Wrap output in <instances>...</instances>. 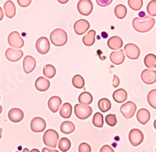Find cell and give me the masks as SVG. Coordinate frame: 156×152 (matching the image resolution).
<instances>
[{
	"label": "cell",
	"mask_w": 156,
	"mask_h": 152,
	"mask_svg": "<svg viewBox=\"0 0 156 152\" xmlns=\"http://www.w3.org/2000/svg\"><path fill=\"white\" fill-rule=\"evenodd\" d=\"M154 23H155V19L151 16L136 17L133 19L132 22L133 29L138 33H147L153 28Z\"/></svg>",
	"instance_id": "obj_1"
},
{
	"label": "cell",
	"mask_w": 156,
	"mask_h": 152,
	"mask_svg": "<svg viewBox=\"0 0 156 152\" xmlns=\"http://www.w3.org/2000/svg\"><path fill=\"white\" fill-rule=\"evenodd\" d=\"M50 40L53 45L58 47L63 46L67 42V34L62 28L55 29L50 34Z\"/></svg>",
	"instance_id": "obj_2"
},
{
	"label": "cell",
	"mask_w": 156,
	"mask_h": 152,
	"mask_svg": "<svg viewBox=\"0 0 156 152\" xmlns=\"http://www.w3.org/2000/svg\"><path fill=\"white\" fill-rule=\"evenodd\" d=\"M58 140V134L56 131L52 129H49L43 136V142L47 147H49L51 148H55L56 147Z\"/></svg>",
	"instance_id": "obj_3"
},
{
	"label": "cell",
	"mask_w": 156,
	"mask_h": 152,
	"mask_svg": "<svg viewBox=\"0 0 156 152\" xmlns=\"http://www.w3.org/2000/svg\"><path fill=\"white\" fill-rule=\"evenodd\" d=\"M74 112L79 119L84 120L90 116L92 113V108L87 104H77L74 107Z\"/></svg>",
	"instance_id": "obj_4"
},
{
	"label": "cell",
	"mask_w": 156,
	"mask_h": 152,
	"mask_svg": "<svg viewBox=\"0 0 156 152\" xmlns=\"http://www.w3.org/2000/svg\"><path fill=\"white\" fill-rule=\"evenodd\" d=\"M8 43L12 48L19 49L24 45V41L17 31H12L9 34L8 36Z\"/></svg>",
	"instance_id": "obj_5"
},
{
	"label": "cell",
	"mask_w": 156,
	"mask_h": 152,
	"mask_svg": "<svg viewBox=\"0 0 156 152\" xmlns=\"http://www.w3.org/2000/svg\"><path fill=\"white\" fill-rule=\"evenodd\" d=\"M129 140L133 147H137L144 140V134L138 129H132L129 133Z\"/></svg>",
	"instance_id": "obj_6"
},
{
	"label": "cell",
	"mask_w": 156,
	"mask_h": 152,
	"mask_svg": "<svg viewBox=\"0 0 156 152\" xmlns=\"http://www.w3.org/2000/svg\"><path fill=\"white\" fill-rule=\"evenodd\" d=\"M136 106L133 101H127L125 104H122L120 107V111L122 115L125 117L126 119H129L134 115L136 112Z\"/></svg>",
	"instance_id": "obj_7"
},
{
	"label": "cell",
	"mask_w": 156,
	"mask_h": 152,
	"mask_svg": "<svg viewBox=\"0 0 156 152\" xmlns=\"http://www.w3.org/2000/svg\"><path fill=\"white\" fill-rule=\"evenodd\" d=\"M77 10L83 16H89L93 10V3L90 0H80L77 3Z\"/></svg>",
	"instance_id": "obj_8"
},
{
	"label": "cell",
	"mask_w": 156,
	"mask_h": 152,
	"mask_svg": "<svg viewBox=\"0 0 156 152\" xmlns=\"http://www.w3.org/2000/svg\"><path fill=\"white\" fill-rule=\"evenodd\" d=\"M124 52L130 59H137L140 55L139 47L133 43H128L124 47Z\"/></svg>",
	"instance_id": "obj_9"
},
{
	"label": "cell",
	"mask_w": 156,
	"mask_h": 152,
	"mask_svg": "<svg viewBox=\"0 0 156 152\" xmlns=\"http://www.w3.org/2000/svg\"><path fill=\"white\" fill-rule=\"evenodd\" d=\"M35 47L37 51L41 55H45L50 49V43L48 39L45 37H39L36 41Z\"/></svg>",
	"instance_id": "obj_10"
},
{
	"label": "cell",
	"mask_w": 156,
	"mask_h": 152,
	"mask_svg": "<svg viewBox=\"0 0 156 152\" xmlns=\"http://www.w3.org/2000/svg\"><path fill=\"white\" fill-rule=\"evenodd\" d=\"M5 58L9 62H17L23 56V52L19 48H9L5 51Z\"/></svg>",
	"instance_id": "obj_11"
},
{
	"label": "cell",
	"mask_w": 156,
	"mask_h": 152,
	"mask_svg": "<svg viewBox=\"0 0 156 152\" xmlns=\"http://www.w3.org/2000/svg\"><path fill=\"white\" fill-rule=\"evenodd\" d=\"M46 128V122L41 117H34L30 122V129L34 133H41Z\"/></svg>",
	"instance_id": "obj_12"
},
{
	"label": "cell",
	"mask_w": 156,
	"mask_h": 152,
	"mask_svg": "<svg viewBox=\"0 0 156 152\" xmlns=\"http://www.w3.org/2000/svg\"><path fill=\"white\" fill-rule=\"evenodd\" d=\"M140 78L146 84H153L156 82V71L151 69H144L140 74Z\"/></svg>",
	"instance_id": "obj_13"
},
{
	"label": "cell",
	"mask_w": 156,
	"mask_h": 152,
	"mask_svg": "<svg viewBox=\"0 0 156 152\" xmlns=\"http://www.w3.org/2000/svg\"><path fill=\"white\" fill-rule=\"evenodd\" d=\"M90 27V23L87 20L84 19H80L74 23L73 28L74 31L78 35H82L87 31Z\"/></svg>",
	"instance_id": "obj_14"
},
{
	"label": "cell",
	"mask_w": 156,
	"mask_h": 152,
	"mask_svg": "<svg viewBox=\"0 0 156 152\" xmlns=\"http://www.w3.org/2000/svg\"><path fill=\"white\" fill-rule=\"evenodd\" d=\"M36 66V60L34 57H32L31 55H27L25 56L23 61V70L26 73H30L33 72Z\"/></svg>",
	"instance_id": "obj_15"
},
{
	"label": "cell",
	"mask_w": 156,
	"mask_h": 152,
	"mask_svg": "<svg viewBox=\"0 0 156 152\" xmlns=\"http://www.w3.org/2000/svg\"><path fill=\"white\" fill-rule=\"evenodd\" d=\"M24 116L23 111L20 108H12L8 112V117L9 120L12 122H19L22 120Z\"/></svg>",
	"instance_id": "obj_16"
},
{
	"label": "cell",
	"mask_w": 156,
	"mask_h": 152,
	"mask_svg": "<svg viewBox=\"0 0 156 152\" xmlns=\"http://www.w3.org/2000/svg\"><path fill=\"white\" fill-rule=\"evenodd\" d=\"M109 58L111 62L115 65H120L125 60L124 51H122V49H119L112 51V53L110 54Z\"/></svg>",
	"instance_id": "obj_17"
},
{
	"label": "cell",
	"mask_w": 156,
	"mask_h": 152,
	"mask_svg": "<svg viewBox=\"0 0 156 152\" xmlns=\"http://www.w3.org/2000/svg\"><path fill=\"white\" fill-rule=\"evenodd\" d=\"M62 104V99L58 96H52L49 98L48 101V106L50 111L53 113H55L60 108Z\"/></svg>",
	"instance_id": "obj_18"
},
{
	"label": "cell",
	"mask_w": 156,
	"mask_h": 152,
	"mask_svg": "<svg viewBox=\"0 0 156 152\" xmlns=\"http://www.w3.org/2000/svg\"><path fill=\"white\" fill-rule=\"evenodd\" d=\"M150 118H151L150 111L146 108H140L136 112V119L142 125L147 124V122L150 120Z\"/></svg>",
	"instance_id": "obj_19"
},
{
	"label": "cell",
	"mask_w": 156,
	"mask_h": 152,
	"mask_svg": "<svg viewBox=\"0 0 156 152\" xmlns=\"http://www.w3.org/2000/svg\"><path fill=\"white\" fill-rule=\"evenodd\" d=\"M34 85H35V88L38 91H46L50 87V82L47 78L43 77V76H39L36 80Z\"/></svg>",
	"instance_id": "obj_20"
},
{
	"label": "cell",
	"mask_w": 156,
	"mask_h": 152,
	"mask_svg": "<svg viewBox=\"0 0 156 152\" xmlns=\"http://www.w3.org/2000/svg\"><path fill=\"white\" fill-rule=\"evenodd\" d=\"M123 41L119 36H113L108 40V46L110 49L119 50L122 48Z\"/></svg>",
	"instance_id": "obj_21"
},
{
	"label": "cell",
	"mask_w": 156,
	"mask_h": 152,
	"mask_svg": "<svg viewBox=\"0 0 156 152\" xmlns=\"http://www.w3.org/2000/svg\"><path fill=\"white\" fill-rule=\"evenodd\" d=\"M3 9L5 16L9 18V19L14 17L15 15H16V6H15V4L11 0H8L5 2Z\"/></svg>",
	"instance_id": "obj_22"
},
{
	"label": "cell",
	"mask_w": 156,
	"mask_h": 152,
	"mask_svg": "<svg viewBox=\"0 0 156 152\" xmlns=\"http://www.w3.org/2000/svg\"><path fill=\"white\" fill-rule=\"evenodd\" d=\"M112 97H113L114 101H116L117 103L124 102L127 99V92L126 91V90L122 88L117 89L116 90L113 92Z\"/></svg>",
	"instance_id": "obj_23"
},
{
	"label": "cell",
	"mask_w": 156,
	"mask_h": 152,
	"mask_svg": "<svg viewBox=\"0 0 156 152\" xmlns=\"http://www.w3.org/2000/svg\"><path fill=\"white\" fill-rule=\"evenodd\" d=\"M96 32L94 30H90L83 37V43L86 46H92L95 41Z\"/></svg>",
	"instance_id": "obj_24"
},
{
	"label": "cell",
	"mask_w": 156,
	"mask_h": 152,
	"mask_svg": "<svg viewBox=\"0 0 156 152\" xmlns=\"http://www.w3.org/2000/svg\"><path fill=\"white\" fill-rule=\"evenodd\" d=\"M59 115L64 118H70L72 115V105L69 103L66 102L62 105L59 110Z\"/></svg>",
	"instance_id": "obj_25"
},
{
	"label": "cell",
	"mask_w": 156,
	"mask_h": 152,
	"mask_svg": "<svg viewBox=\"0 0 156 152\" xmlns=\"http://www.w3.org/2000/svg\"><path fill=\"white\" fill-rule=\"evenodd\" d=\"M75 130V125L70 121H65L60 125V131L64 134H70Z\"/></svg>",
	"instance_id": "obj_26"
},
{
	"label": "cell",
	"mask_w": 156,
	"mask_h": 152,
	"mask_svg": "<svg viewBox=\"0 0 156 152\" xmlns=\"http://www.w3.org/2000/svg\"><path fill=\"white\" fill-rule=\"evenodd\" d=\"M114 13L118 19H122L126 17V14H127V9L124 5L119 4L114 9Z\"/></svg>",
	"instance_id": "obj_27"
},
{
	"label": "cell",
	"mask_w": 156,
	"mask_h": 152,
	"mask_svg": "<svg viewBox=\"0 0 156 152\" xmlns=\"http://www.w3.org/2000/svg\"><path fill=\"white\" fill-rule=\"evenodd\" d=\"M93 97L90 93L89 92H83L78 97V101L80 104H87L89 105L90 103L92 102Z\"/></svg>",
	"instance_id": "obj_28"
},
{
	"label": "cell",
	"mask_w": 156,
	"mask_h": 152,
	"mask_svg": "<svg viewBox=\"0 0 156 152\" xmlns=\"http://www.w3.org/2000/svg\"><path fill=\"white\" fill-rule=\"evenodd\" d=\"M144 65L148 69H154L156 67V55L154 54H147L144 58Z\"/></svg>",
	"instance_id": "obj_29"
},
{
	"label": "cell",
	"mask_w": 156,
	"mask_h": 152,
	"mask_svg": "<svg viewBox=\"0 0 156 152\" xmlns=\"http://www.w3.org/2000/svg\"><path fill=\"white\" fill-rule=\"evenodd\" d=\"M58 147L61 151L62 152L68 151L71 147L70 140L66 137L61 138L58 143Z\"/></svg>",
	"instance_id": "obj_30"
},
{
	"label": "cell",
	"mask_w": 156,
	"mask_h": 152,
	"mask_svg": "<svg viewBox=\"0 0 156 152\" xmlns=\"http://www.w3.org/2000/svg\"><path fill=\"white\" fill-rule=\"evenodd\" d=\"M98 106L101 112H107L111 108V102L108 98H101L98 102Z\"/></svg>",
	"instance_id": "obj_31"
},
{
	"label": "cell",
	"mask_w": 156,
	"mask_h": 152,
	"mask_svg": "<svg viewBox=\"0 0 156 152\" xmlns=\"http://www.w3.org/2000/svg\"><path fill=\"white\" fill-rule=\"evenodd\" d=\"M56 73L55 68L51 64H47L43 68V74L46 78H53Z\"/></svg>",
	"instance_id": "obj_32"
},
{
	"label": "cell",
	"mask_w": 156,
	"mask_h": 152,
	"mask_svg": "<svg viewBox=\"0 0 156 152\" xmlns=\"http://www.w3.org/2000/svg\"><path fill=\"white\" fill-rule=\"evenodd\" d=\"M72 83H73V87H76V88L81 89L84 87L85 82H84V79L83 78V76L79 74H76L72 79Z\"/></svg>",
	"instance_id": "obj_33"
},
{
	"label": "cell",
	"mask_w": 156,
	"mask_h": 152,
	"mask_svg": "<svg viewBox=\"0 0 156 152\" xmlns=\"http://www.w3.org/2000/svg\"><path fill=\"white\" fill-rule=\"evenodd\" d=\"M92 123L96 127H103V125H104V118H103V115L101 112H96L94 114L92 119Z\"/></svg>",
	"instance_id": "obj_34"
},
{
	"label": "cell",
	"mask_w": 156,
	"mask_h": 152,
	"mask_svg": "<svg viewBox=\"0 0 156 152\" xmlns=\"http://www.w3.org/2000/svg\"><path fill=\"white\" fill-rule=\"evenodd\" d=\"M147 100L151 108L156 109V89L150 90L147 94Z\"/></svg>",
	"instance_id": "obj_35"
},
{
	"label": "cell",
	"mask_w": 156,
	"mask_h": 152,
	"mask_svg": "<svg viewBox=\"0 0 156 152\" xmlns=\"http://www.w3.org/2000/svg\"><path fill=\"white\" fill-rule=\"evenodd\" d=\"M128 5L133 10L138 11L143 6V0H128Z\"/></svg>",
	"instance_id": "obj_36"
},
{
	"label": "cell",
	"mask_w": 156,
	"mask_h": 152,
	"mask_svg": "<svg viewBox=\"0 0 156 152\" xmlns=\"http://www.w3.org/2000/svg\"><path fill=\"white\" fill-rule=\"evenodd\" d=\"M147 12L151 16H156V0H151L147 5Z\"/></svg>",
	"instance_id": "obj_37"
},
{
	"label": "cell",
	"mask_w": 156,
	"mask_h": 152,
	"mask_svg": "<svg viewBox=\"0 0 156 152\" xmlns=\"http://www.w3.org/2000/svg\"><path fill=\"white\" fill-rule=\"evenodd\" d=\"M105 121L109 126H115L117 123L116 116L115 114H109L105 117Z\"/></svg>",
	"instance_id": "obj_38"
},
{
	"label": "cell",
	"mask_w": 156,
	"mask_h": 152,
	"mask_svg": "<svg viewBox=\"0 0 156 152\" xmlns=\"http://www.w3.org/2000/svg\"><path fill=\"white\" fill-rule=\"evenodd\" d=\"M79 152H91V147L87 143H81L78 147Z\"/></svg>",
	"instance_id": "obj_39"
},
{
	"label": "cell",
	"mask_w": 156,
	"mask_h": 152,
	"mask_svg": "<svg viewBox=\"0 0 156 152\" xmlns=\"http://www.w3.org/2000/svg\"><path fill=\"white\" fill-rule=\"evenodd\" d=\"M112 0H96V2L101 7H105L112 3Z\"/></svg>",
	"instance_id": "obj_40"
},
{
	"label": "cell",
	"mask_w": 156,
	"mask_h": 152,
	"mask_svg": "<svg viewBox=\"0 0 156 152\" xmlns=\"http://www.w3.org/2000/svg\"><path fill=\"white\" fill-rule=\"evenodd\" d=\"M31 2L32 0H17V3L19 4L20 6H21L23 8L29 6L30 3H31Z\"/></svg>",
	"instance_id": "obj_41"
},
{
	"label": "cell",
	"mask_w": 156,
	"mask_h": 152,
	"mask_svg": "<svg viewBox=\"0 0 156 152\" xmlns=\"http://www.w3.org/2000/svg\"><path fill=\"white\" fill-rule=\"evenodd\" d=\"M119 83H120V80H119V78L118 77L117 75H114L113 76V80H112V86L113 87H117L119 85Z\"/></svg>",
	"instance_id": "obj_42"
},
{
	"label": "cell",
	"mask_w": 156,
	"mask_h": 152,
	"mask_svg": "<svg viewBox=\"0 0 156 152\" xmlns=\"http://www.w3.org/2000/svg\"><path fill=\"white\" fill-rule=\"evenodd\" d=\"M100 152H114V150L109 145H104L103 147H101Z\"/></svg>",
	"instance_id": "obj_43"
},
{
	"label": "cell",
	"mask_w": 156,
	"mask_h": 152,
	"mask_svg": "<svg viewBox=\"0 0 156 152\" xmlns=\"http://www.w3.org/2000/svg\"><path fill=\"white\" fill-rule=\"evenodd\" d=\"M42 152H59L57 150H53V149L48 148V147H44L42 149Z\"/></svg>",
	"instance_id": "obj_44"
},
{
	"label": "cell",
	"mask_w": 156,
	"mask_h": 152,
	"mask_svg": "<svg viewBox=\"0 0 156 152\" xmlns=\"http://www.w3.org/2000/svg\"><path fill=\"white\" fill-rule=\"evenodd\" d=\"M3 10H2V9L1 7H0V21L1 20H2V19H3Z\"/></svg>",
	"instance_id": "obj_45"
},
{
	"label": "cell",
	"mask_w": 156,
	"mask_h": 152,
	"mask_svg": "<svg viewBox=\"0 0 156 152\" xmlns=\"http://www.w3.org/2000/svg\"><path fill=\"white\" fill-rule=\"evenodd\" d=\"M57 1L61 4H66L69 2V0H57Z\"/></svg>",
	"instance_id": "obj_46"
},
{
	"label": "cell",
	"mask_w": 156,
	"mask_h": 152,
	"mask_svg": "<svg viewBox=\"0 0 156 152\" xmlns=\"http://www.w3.org/2000/svg\"><path fill=\"white\" fill-rule=\"evenodd\" d=\"M30 152H40V150H37V149L36 148H34V149H32L31 150H30Z\"/></svg>",
	"instance_id": "obj_47"
},
{
	"label": "cell",
	"mask_w": 156,
	"mask_h": 152,
	"mask_svg": "<svg viewBox=\"0 0 156 152\" xmlns=\"http://www.w3.org/2000/svg\"><path fill=\"white\" fill-rule=\"evenodd\" d=\"M16 152H30V150H29L28 148H24L23 150V151H16Z\"/></svg>",
	"instance_id": "obj_48"
},
{
	"label": "cell",
	"mask_w": 156,
	"mask_h": 152,
	"mask_svg": "<svg viewBox=\"0 0 156 152\" xmlns=\"http://www.w3.org/2000/svg\"><path fill=\"white\" fill-rule=\"evenodd\" d=\"M2 128H0V139L2 137Z\"/></svg>",
	"instance_id": "obj_49"
},
{
	"label": "cell",
	"mask_w": 156,
	"mask_h": 152,
	"mask_svg": "<svg viewBox=\"0 0 156 152\" xmlns=\"http://www.w3.org/2000/svg\"><path fill=\"white\" fill-rule=\"evenodd\" d=\"M154 129H156V119L154 120Z\"/></svg>",
	"instance_id": "obj_50"
},
{
	"label": "cell",
	"mask_w": 156,
	"mask_h": 152,
	"mask_svg": "<svg viewBox=\"0 0 156 152\" xmlns=\"http://www.w3.org/2000/svg\"><path fill=\"white\" fill-rule=\"evenodd\" d=\"M2 106L0 105V114L2 113Z\"/></svg>",
	"instance_id": "obj_51"
},
{
	"label": "cell",
	"mask_w": 156,
	"mask_h": 152,
	"mask_svg": "<svg viewBox=\"0 0 156 152\" xmlns=\"http://www.w3.org/2000/svg\"><path fill=\"white\" fill-rule=\"evenodd\" d=\"M0 99H1V97H0Z\"/></svg>",
	"instance_id": "obj_52"
},
{
	"label": "cell",
	"mask_w": 156,
	"mask_h": 152,
	"mask_svg": "<svg viewBox=\"0 0 156 152\" xmlns=\"http://www.w3.org/2000/svg\"></svg>",
	"instance_id": "obj_53"
}]
</instances>
